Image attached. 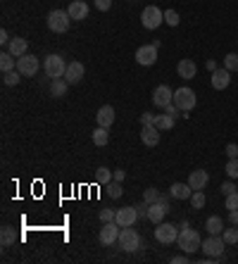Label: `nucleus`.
Returning <instances> with one entry per match:
<instances>
[{
    "label": "nucleus",
    "instance_id": "f257e3e1",
    "mask_svg": "<svg viewBox=\"0 0 238 264\" xmlns=\"http://www.w3.org/2000/svg\"><path fill=\"white\" fill-rule=\"evenodd\" d=\"M176 245L186 252V255H193L196 250L202 248V238L196 228H191L188 222H181L179 224V238H176Z\"/></svg>",
    "mask_w": 238,
    "mask_h": 264
},
{
    "label": "nucleus",
    "instance_id": "f03ea898",
    "mask_svg": "<svg viewBox=\"0 0 238 264\" xmlns=\"http://www.w3.org/2000/svg\"><path fill=\"white\" fill-rule=\"evenodd\" d=\"M196 103H198V98H196V91H193V88L184 86V88H176V91H174V105L184 112V117H188V112L196 107Z\"/></svg>",
    "mask_w": 238,
    "mask_h": 264
},
{
    "label": "nucleus",
    "instance_id": "7ed1b4c3",
    "mask_svg": "<svg viewBox=\"0 0 238 264\" xmlns=\"http://www.w3.org/2000/svg\"><path fill=\"white\" fill-rule=\"evenodd\" d=\"M43 69H45V74L50 76V81L62 79V76H65V72H67V62L57 53H53V55H48V57L43 60Z\"/></svg>",
    "mask_w": 238,
    "mask_h": 264
},
{
    "label": "nucleus",
    "instance_id": "20e7f679",
    "mask_svg": "<svg viewBox=\"0 0 238 264\" xmlns=\"http://www.w3.org/2000/svg\"><path fill=\"white\" fill-rule=\"evenodd\" d=\"M119 248L124 252H136L138 248H141V236L133 231L131 226H124L121 231H119Z\"/></svg>",
    "mask_w": 238,
    "mask_h": 264
},
{
    "label": "nucleus",
    "instance_id": "39448f33",
    "mask_svg": "<svg viewBox=\"0 0 238 264\" xmlns=\"http://www.w3.org/2000/svg\"><path fill=\"white\" fill-rule=\"evenodd\" d=\"M72 24V17L67 10H53V12L48 14V29L53 31V34H65L67 29Z\"/></svg>",
    "mask_w": 238,
    "mask_h": 264
},
{
    "label": "nucleus",
    "instance_id": "423d86ee",
    "mask_svg": "<svg viewBox=\"0 0 238 264\" xmlns=\"http://www.w3.org/2000/svg\"><path fill=\"white\" fill-rule=\"evenodd\" d=\"M176 238H179V226L174 224H164V222H159L155 224V240L162 243V245H169V243H176Z\"/></svg>",
    "mask_w": 238,
    "mask_h": 264
},
{
    "label": "nucleus",
    "instance_id": "0eeeda50",
    "mask_svg": "<svg viewBox=\"0 0 238 264\" xmlns=\"http://www.w3.org/2000/svg\"><path fill=\"white\" fill-rule=\"evenodd\" d=\"M224 245L226 243H224V238L222 236H210L205 243H202L200 250L205 252L207 257H214L217 262H222V260H224Z\"/></svg>",
    "mask_w": 238,
    "mask_h": 264
},
{
    "label": "nucleus",
    "instance_id": "6e6552de",
    "mask_svg": "<svg viewBox=\"0 0 238 264\" xmlns=\"http://www.w3.org/2000/svg\"><path fill=\"white\" fill-rule=\"evenodd\" d=\"M162 22H164V12H162L159 7H155V5H148L146 10L141 12V24L146 29H150V31L158 29Z\"/></svg>",
    "mask_w": 238,
    "mask_h": 264
},
{
    "label": "nucleus",
    "instance_id": "1a4fd4ad",
    "mask_svg": "<svg viewBox=\"0 0 238 264\" xmlns=\"http://www.w3.org/2000/svg\"><path fill=\"white\" fill-rule=\"evenodd\" d=\"M119 231H121V226L117 222H107L103 224L100 228V233H98V240H100V245H105V248H112L115 243L119 240Z\"/></svg>",
    "mask_w": 238,
    "mask_h": 264
},
{
    "label": "nucleus",
    "instance_id": "9d476101",
    "mask_svg": "<svg viewBox=\"0 0 238 264\" xmlns=\"http://www.w3.org/2000/svg\"><path fill=\"white\" fill-rule=\"evenodd\" d=\"M39 57L36 55H22V57H17V72L22 74V76H36V72H39Z\"/></svg>",
    "mask_w": 238,
    "mask_h": 264
},
{
    "label": "nucleus",
    "instance_id": "9b49d317",
    "mask_svg": "<svg viewBox=\"0 0 238 264\" xmlns=\"http://www.w3.org/2000/svg\"><path fill=\"white\" fill-rule=\"evenodd\" d=\"M136 62L143 67H153L158 62V45H153V43L141 45V48L136 50Z\"/></svg>",
    "mask_w": 238,
    "mask_h": 264
},
{
    "label": "nucleus",
    "instance_id": "f8f14e48",
    "mask_svg": "<svg viewBox=\"0 0 238 264\" xmlns=\"http://www.w3.org/2000/svg\"><path fill=\"white\" fill-rule=\"evenodd\" d=\"M167 212H169V202H167V198H159L158 202H153V205L148 207V222H153V224L164 222Z\"/></svg>",
    "mask_w": 238,
    "mask_h": 264
},
{
    "label": "nucleus",
    "instance_id": "ddd939ff",
    "mask_svg": "<svg viewBox=\"0 0 238 264\" xmlns=\"http://www.w3.org/2000/svg\"><path fill=\"white\" fill-rule=\"evenodd\" d=\"M169 103H174V91L167 86V83H162V86H158V88L153 91V105L164 110Z\"/></svg>",
    "mask_w": 238,
    "mask_h": 264
},
{
    "label": "nucleus",
    "instance_id": "4468645a",
    "mask_svg": "<svg viewBox=\"0 0 238 264\" xmlns=\"http://www.w3.org/2000/svg\"><path fill=\"white\" fill-rule=\"evenodd\" d=\"M67 12L72 17V22H83V19L88 17V12H91V7H88L83 0H72L69 7H67Z\"/></svg>",
    "mask_w": 238,
    "mask_h": 264
},
{
    "label": "nucleus",
    "instance_id": "2eb2a0df",
    "mask_svg": "<svg viewBox=\"0 0 238 264\" xmlns=\"http://www.w3.org/2000/svg\"><path fill=\"white\" fill-rule=\"evenodd\" d=\"M136 219H138V210H136V207H129V205H126V207H119L117 217H115V222H117L121 228H124V226H133Z\"/></svg>",
    "mask_w": 238,
    "mask_h": 264
},
{
    "label": "nucleus",
    "instance_id": "dca6fc26",
    "mask_svg": "<svg viewBox=\"0 0 238 264\" xmlns=\"http://www.w3.org/2000/svg\"><path fill=\"white\" fill-rule=\"evenodd\" d=\"M229 83H231V72L226 67H219L217 72H212V88L214 91H224Z\"/></svg>",
    "mask_w": 238,
    "mask_h": 264
},
{
    "label": "nucleus",
    "instance_id": "f3484780",
    "mask_svg": "<svg viewBox=\"0 0 238 264\" xmlns=\"http://www.w3.org/2000/svg\"><path fill=\"white\" fill-rule=\"evenodd\" d=\"M207 184H210V174L205 172V169H196V172L188 174V186L193 190H205Z\"/></svg>",
    "mask_w": 238,
    "mask_h": 264
},
{
    "label": "nucleus",
    "instance_id": "a211bd4d",
    "mask_svg": "<svg viewBox=\"0 0 238 264\" xmlns=\"http://www.w3.org/2000/svg\"><path fill=\"white\" fill-rule=\"evenodd\" d=\"M176 74L181 76V79H196V74H198V67H196V62L193 60H188V57H184V60H179V65H176Z\"/></svg>",
    "mask_w": 238,
    "mask_h": 264
},
{
    "label": "nucleus",
    "instance_id": "6ab92c4d",
    "mask_svg": "<svg viewBox=\"0 0 238 264\" xmlns=\"http://www.w3.org/2000/svg\"><path fill=\"white\" fill-rule=\"evenodd\" d=\"M159 129L155 126V124H150V126H143L141 129V141H143V146L148 148H155L159 143Z\"/></svg>",
    "mask_w": 238,
    "mask_h": 264
},
{
    "label": "nucleus",
    "instance_id": "aec40b11",
    "mask_svg": "<svg viewBox=\"0 0 238 264\" xmlns=\"http://www.w3.org/2000/svg\"><path fill=\"white\" fill-rule=\"evenodd\" d=\"M95 124L98 126H105V129H110L112 124H115V107L112 105H103L100 110H98V114H95Z\"/></svg>",
    "mask_w": 238,
    "mask_h": 264
},
{
    "label": "nucleus",
    "instance_id": "412c9836",
    "mask_svg": "<svg viewBox=\"0 0 238 264\" xmlns=\"http://www.w3.org/2000/svg\"><path fill=\"white\" fill-rule=\"evenodd\" d=\"M83 65L81 62H69L67 65V72H65V79L69 81V83H79L81 79H83Z\"/></svg>",
    "mask_w": 238,
    "mask_h": 264
},
{
    "label": "nucleus",
    "instance_id": "4be33fe9",
    "mask_svg": "<svg viewBox=\"0 0 238 264\" xmlns=\"http://www.w3.org/2000/svg\"><path fill=\"white\" fill-rule=\"evenodd\" d=\"M27 50H29L27 38H19V36H14V38L7 43V53H12L14 57H22V55H27Z\"/></svg>",
    "mask_w": 238,
    "mask_h": 264
},
{
    "label": "nucleus",
    "instance_id": "5701e85b",
    "mask_svg": "<svg viewBox=\"0 0 238 264\" xmlns=\"http://www.w3.org/2000/svg\"><path fill=\"white\" fill-rule=\"evenodd\" d=\"M169 193H172V198H176V200H191L193 188L188 186V181H186V184H172Z\"/></svg>",
    "mask_w": 238,
    "mask_h": 264
},
{
    "label": "nucleus",
    "instance_id": "b1692460",
    "mask_svg": "<svg viewBox=\"0 0 238 264\" xmlns=\"http://www.w3.org/2000/svg\"><path fill=\"white\" fill-rule=\"evenodd\" d=\"M205 228H207L210 236H222V233H224V219L217 217V214H212L210 219L205 222Z\"/></svg>",
    "mask_w": 238,
    "mask_h": 264
},
{
    "label": "nucleus",
    "instance_id": "393cba45",
    "mask_svg": "<svg viewBox=\"0 0 238 264\" xmlns=\"http://www.w3.org/2000/svg\"><path fill=\"white\" fill-rule=\"evenodd\" d=\"M67 88H69V81H67L65 76H62V79H53V81H50V95H53V98H65Z\"/></svg>",
    "mask_w": 238,
    "mask_h": 264
},
{
    "label": "nucleus",
    "instance_id": "a878e982",
    "mask_svg": "<svg viewBox=\"0 0 238 264\" xmlns=\"http://www.w3.org/2000/svg\"><path fill=\"white\" fill-rule=\"evenodd\" d=\"M91 138H93V143H95L98 148L107 146V143H110V129H105V126H98V129H93Z\"/></svg>",
    "mask_w": 238,
    "mask_h": 264
},
{
    "label": "nucleus",
    "instance_id": "bb28decb",
    "mask_svg": "<svg viewBox=\"0 0 238 264\" xmlns=\"http://www.w3.org/2000/svg\"><path fill=\"white\" fill-rule=\"evenodd\" d=\"M14 69H17V60H14L12 53L5 50V53L0 55V72L5 74V72H14Z\"/></svg>",
    "mask_w": 238,
    "mask_h": 264
},
{
    "label": "nucleus",
    "instance_id": "cd10ccee",
    "mask_svg": "<svg viewBox=\"0 0 238 264\" xmlns=\"http://www.w3.org/2000/svg\"><path fill=\"white\" fill-rule=\"evenodd\" d=\"M110 181H115V172H110V167H98L95 169V184L107 186Z\"/></svg>",
    "mask_w": 238,
    "mask_h": 264
},
{
    "label": "nucleus",
    "instance_id": "c85d7f7f",
    "mask_svg": "<svg viewBox=\"0 0 238 264\" xmlns=\"http://www.w3.org/2000/svg\"><path fill=\"white\" fill-rule=\"evenodd\" d=\"M155 126L159 131H169V129H174V117H169L167 112L164 114H155Z\"/></svg>",
    "mask_w": 238,
    "mask_h": 264
},
{
    "label": "nucleus",
    "instance_id": "c756f323",
    "mask_svg": "<svg viewBox=\"0 0 238 264\" xmlns=\"http://www.w3.org/2000/svg\"><path fill=\"white\" fill-rule=\"evenodd\" d=\"M14 240H17V233H14L12 226H2V228H0V243L7 248V245H12Z\"/></svg>",
    "mask_w": 238,
    "mask_h": 264
},
{
    "label": "nucleus",
    "instance_id": "7c9ffc66",
    "mask_svg": "<svg viewBox=\"0 0 238 264\" xmlns=\"http://www.w3.org/2000/svg\"><path fill=\"white\" fill-rule=\"evenodd\" d=\"M205 202H207L205 190H193V195H191V207H193V210H202Z\"/></svg>",
    "mask_w": 238,
    "mask_h": 264
},
{
    "label": "nucleus",
    "instance_id": "2f4dec72",
    "mask_svg": "<svg viewBox=\"0 0 238 264\" xmlns=\"http://www.w3.org/2000/svg\"><path fill=\"white\" fill-rule=\"evenodd\" d=\"M19 81H22V74H19L17 69H14V72H5V74H2V83H5V86H17Z\"/></svg>",
    "mask_w": 238,
    "mask_h": 264
},
{
    "label": "nucleus",
    "instance_id": "473e14b6",
    "mask_svg": "<svg viewBox=\"0 0 238 264\" xmlns=\"http://www.w3.org/2000/svg\"><path fill=\"white\" fill-rule=\"evenodd\" d=\"M222 238H224L226 245H236L238 243V226H234V228H224Z\"/></svg>",
    "mask_w": 238,
    "mask_h": 264
},
{
    "label": "nucleus",
    "instance_id": "72a5a7b5",
    "mask_svg": "<svg viewBox=\"0 0 238 264\" xmlns=\"http://www.w3.org/2000/svg\"><path fill=\"white\" fill-rule=\"evenodd\" d=\"M107 193H110V198H121V193H124V188H121V181H110L107 184Z\"/></svg>",
    "mask_w": 238,
    "mask_h": 264
},
{
    "label": "nucleus",
    "instance_id": "f704fd0d",
    "mask_svg": "<svg viewBox=\"0 0 238 264\" xmlns=\"http://www.w3.org/2000/svg\"><path fill=\"white\" fill-rule=\"evenodd\" d=\"M224 67L234 74V72H238V53H229L224 57Z\"/></svg>",
    "mask_w": 238,
    "mask_h": 264
},
{
    "label": "nucleus",
    "instance_id": "c9c22d12",
    "mask_svg": "<svg viewBox=\"0 0 238 264\" xmlns=\"http://www.w3.org/2000/svg\"><path fill=\"white\" fill-rule=\"evenodd\" d=\"M224 172H226L229 179H238V157H234V159H229V162H226Z\"/></svg>",
    "mask_w": 238,
    "mask_h": 264
},
{
    "label": "nucleus",
    "instance_id": "e433bc0d",
    "mask_svg": "<svg viewBox=\"0 0 238 264\" xmlns=\"http://www.w3.org/2000/svg\"><path fill=\"white\" fill-rule=\"evenodd\" d=\"M159 198H162V195H159V190H158V188H153V186H150V188H148L146 193H143V200H146L148 205H153V202H158Z\"/></svg>",
    "mask_w": 238,
    "mask_h": 264
},
{
    "label": "nucleus",
    "instance_id": "4c0bfd02",
    "mask_svg": "<svg viewBox=\"0 0 238 264\" xmlns=\"http://www.w3.org/2000/svg\"><path fill=\"white\" fill-rule=\"evenodd\" d=\"M164 22H167L169 27H179L181 17H179V12H176V10H167V12H164Z\"/></svg>",
    "mask_w": 238,
    "mask_h": 264
},
{
    "label": "nucleus",
    "instance_id": "58836bf2",
    "mask_svg": "<svg viewBox=\"0 0 238 264\" xmlns=\"http://www.w3.org/2000/svg\"><path fill=\"white\" fill-rule=\"evenodd\" d=\"M115 217H117V210H110V207L100 210V222H103V224H107V222H115Z\"/></svg>",
    "mask_w": 238,
    "mask_h": 264
},
{
    "label": "nucleus",
    "instance_id": "ea45409f",
    "mask_svg": "<svg viewBox=\"0 0 238 264\" xmlns=\"http://www.w3.org/2000/svg\"><path fill=\"white\" fill-rule=\"evenodd\" d=\"M226 210H238V190L226 195Z\"/></svg>",
    "mask_w": 238,
    "mask_h": 264
},
{
    "label": "nucleus",
    "instance_id": "a19ab883",
    "mask_svg": "<svg viewBox=\"0 0 238 264\" xmlns=\"http://www.w3.org/2000/svg\"><path fill=\"white\" fill-rule=\"evenodd\" d=\"M164 112H167V114H169V117H174V119H176V117H184V112H181V110H179V107L174 105V103H169V105L164 107Z\"/></svg>",
    "mask_w": 238,
    "mask_h": 264
},
{
    "label": "nucleus",
    "instance_id": "79ce46f5",
    "mask_svg": "<svg viewBox=\"0 0 238 264\" xmlns=\"http://www.w3.org/2000/svg\"><path fill=\"white\" fill-rule=\"evenodd\" d=\"M224 152H226V157H229V159L238 157V146H236V143H229V146L224 148Z\"/></svg>",
    "mask_w": 238,
    "mask_h": 264
},
{
    "label": "nucleus",
    "instance_id": "37998d69",
    "mask_svg": "<svg viewBox=\"0 0 238 264\" xmlns=\"http://www.w3.org/2000/svg\"><path fill=\"white\" fill-rule=\"evenodd\" d=\"M95 2V7L100 10V12H107L110 7H112V0H93Z\"/></svg>",
    "mask_w": 238,
    "mask_h": 264
},
{
    "label": "nucleus",
    "instance_id": "c03bdc74",
    "mask_svg": "<svg viewBox=\"0 0 238 264\" xmlns=\"http://www.w3.org/2000/svg\"><path fill=\"white\" fill-rule=\"evenodd\" d=\"M219 190H222L224 195H229V193H234V190H238V188H236V184H234V179H231V181L222 184V188H219Z\"/></svg>",
    "mask_w": 238,
    "mask_h": 264
},
{
    "label": "nucleus",
    "instance_id": "a18cd8bd",
    "mask_svg": "<svg viewBox=\"0 0 238 264\" xmlns=\"http://www.w3.org/2000/svg\"><path fill=\"white\" fill-rule=\"evenodd\" d=\"M148 207H150V205H148L146 200H143L141 205H136V210H138V217H143V219H148Z\"/></svg>",
    "mask_w": 238,
    "mask_h": 264
},
{
    "label": "nucleus",
    "instance_id": "49530a36",
    "mask_svg": "<svg viewBox=\"0 0 238 264\" xmlns=\"http://www.w3.org/2000/svg\"><path fill=\"white\" fill-rule=\"evenodd\" d=\"M141 124H143V126H150V124H155V114H150V112L141 114Z\"/></svg>",
    "mask_w": 238,
    "mask_h": 264
},
{
    "label": "nucleus",
    "instance_id": "de8ad7c7",
    "mask_svg": "<svg viewBox=\"0 0 238 264\" xmlns=\"http://www.w3.org/2000/svg\"><path fill=\"white\" fill-rule=\"evenodd\" d=\"M169 262H172V264H186V262H188V255H186V252H184V255H174Z\"/></svg>",
    "mask_w": 238,
    "mask_h": 264
},
{
    "label": "nucleus",
    "instance_id": "09e8293b",
    "mask_svg": "<svg viewBox=\"0 0 238 264\" xmlns=\"http://www.w3.org/2000/svg\"><path fill=\"white\" fill-rule=\"evenodd\" d=\"M229 222L231 226H238V210H229Z\"/></svg>",
    "mask_w": 238,
    "mask_h": 264
},
{
    "label": "nucleus",
    "instance_id": "8fccbe9b",
    "mask_svg": "<svg viewBox=\"0 0 238 264\" xmlns=\"http://www.w3.org/2000/svg\"><path fill=\"white\" fill-rule=\"evenodd\" d=\"M10 34H7V31H5V29H2V31H0V43H2V45H5V48H7V43H10Z\"/></svg>",
    "mask_w": 238,
    "mask_h": 264
},
{
    "label": "nucleus",
    "instance_id": "3c124183",
    "mask_svg": "<svg viewBox=\"0 0 238 264\" xmlns=\"http://www.w3.org/2000/svg\"><path fill=\"white\" fill-rule=\"evenodd\" d=\"M205 67H207V72H217V69H219V65H217L214 60H207V62H205Z\"/></svg>",
    "mask_w": 238,
    "mask_h": 264
},
{
    "label": "nucleus",
    "instance_id": "603ef678",
    "mask_svg": "<svg viewBox=\"0 0 238 264\" xmlns=\"http://www.w3.org/2000/svg\"><path fill=\"white\" fill-rule=\"evenodd\" d=\"M124 176H126L124 169H115V181H124Z\"/></svg>",
    "mask_w": 238,
    "mask_h": 264
}]
</instances>
